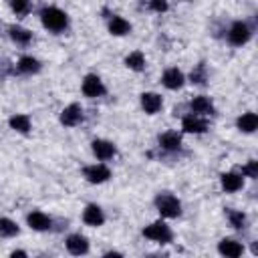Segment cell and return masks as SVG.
Segmentation results:
<instances>
[{
	"mask_svg": "<svg viewBox=\"0 0 258 258\" xmlns=\"http://www.w3.org/2000/svg\"><path fill=\"white\" fill-rule=\"evenodd\" d=\"M38 16H40V24L52 34H60L69 28V14L58 6H44L38 12Z\"/></svg>",
	"mask_w": 258,
	"mask_h": 258,
	"instance_id": "1",
	"label": "cell"
},
{
	"mask_svg": "<svg viewBox=\"0 0 258 258\" xmlns=\"http://www.w3.org/2000/svg\"><path fill=\"white\" fill-rule=\"evenodd\" d=\"M153 204H155V210L159 212V216L165 220H173V218L181 216V202L177 200V196H173L169 191H159L155 196Z\"/></svg>",
	"mask_w": 258,
	"mask_h": 258,
	"instance_id": "2",
	"label": "cell"
},
{
	"mask_svg": "<svg viewBox=\"0 0 258 258\" xmlns=\"http://www.w3.org/2000/svg\"><path fill=\"white\" fill-rule=\"evenodd\" d=\"M143 236L151 242H157V244H169L173 240V232L163 220H155V222L147 224L143 228Z\"/></svg>",
	"mask_w": 258,
	"mask_h": 258,
	"instance_id": "3",
	"label": "cell"
},
{
	"mask_svg": "<svg viewBox=\"0 0 258 258\" xmlns=\"http://www.w3.org/2000/svg\"><path fill=\"white\" fill-rule=\"evenodd\" d=\"M226 36H228V42H230L232 46H244V44L252 38V28L248 26V22L236 20V22L230 24Z\"/></svg>",
	"mask_w": 258,
	"mask_h": 258,
	"instance_id": "4",
	"label": "cell"
},
{
	"mask_svg": "<svg viewBox=\"0 0 258 258\" xmlns=\"http://www.w3.org/2000/svg\"><path fill=\"white\" fill-rule=\"evenodd\" d=\"M111 175H113V173H111L109 165L103 163V161H99V163H91V165H85V167H83V177H85L89 183H95V185L109 181Z\"/></svg>",
	"mask_w": 258,
	"mask_h": 258,
	"instance_id": "5",
	"label": "cell"
},
{
	"mask_svg": "<svg viewBox=\"0 0 258 258\" xmlns=\"http://www.w3.org/2000/svg\"><path fill=\"white\" fill-rule=\"evenodd\" d=\"M81 91H83V95H85L87 99H97V97H103V95L107 93L105 83L101 81V77H99V75H93V73H89V75L83 77Z\"/></svg>",
	"mask_w": 258,
	"mask_h": 258,
	"instance_id": "6",
	"label": "cell"
},
{
	"mask_svg": "<svg viewBox=\"0 0 258 258\" xmlns=\"http://www.w3.org/2000/svg\"><path fill=\"white\" fill-rule=\"evenodd\" d=\"M210 129V123L206 117L196 115V113H187L181 117V131L183 133H194V135H202Z\"/></svg>",
	"mask_w": 258,
	"mask_h": 258,
	"instance_id": "7",
	"label": "cell"
},
{
	"mask_svg": "<svg viewBox=\"0 0 258 258\" xmlns=\"http://www.w3.org/2000/svg\"><path fill=\"white\" fill-rule=\"evenodd\" d=\"M91 151L99 161H109L117 155V147L109 139H93L91 141Z\"/></svg>",
	"mask_w": 258,
	"mask_h": 258,
	"instance_id": "8",
	"label": "cell"
},
{
	"mask_svg": "<svg viewBox=\"0 0 258 258\" xmlns=\"http://www.w3.org/2000/svg\"><path fill=\"white\" fill-rule=\"evenodd\" d=\"M185 75H183V71H179L177 67H169V69H165L163 71V75H161V85L165 87V89H169V91H179L183 85H185Z\"/></svg>",
	"mask_w": 258,
	"mask_h": 258,
	"instance_id": "9",
	"label": "cell"
},
{
	"mask_svg": "<svg viewBox=\"0 0 258 258\" xmlns=\"http://www.w3.org/2000/svg\"><path fill=\"white\" fill-rule=\"evenodd\" d=\"M26 224L34 232H48L52 228V218L40 210H32L26 214Z\"/></svg>",
	"mask_w": 258,
	"mask_h": 258,
	"instance_id": "10",
	"label": "cell"
},
{
	"mask_svg": "<svg viewBox=\"0 0 258 258\" xmlns=\"http://www.w3.org/2000/svg\"><path fill=\"white\" fill-rule=\"evenodd\" d=\"M64 248H67V252L73 254V256H85V254L89 252L91 244H89L87 236H83V234H69V236L64 238Z\"/></svg>",
	"mask_w": 258,
	"mask_h": 258,
	"instance_id": "11",
	"label": "cell"
},
{
	"mask_svg": "<svg viewBox=\"0 0 258 258\" xmlns=\"http://www.w3.org/2000/svg\"><path fill=\"white\" fill-rule=\"evenodd\" d=\"M189 113H196V115H202V117H210V115H216V105L208 95H196L189 101Z\"/></svg>",
	"mask_w": 258,
	"mask_h": 258,
	"instance_id": "12",
	"label": "cell"
},
{
	"mask_svg": "<svg viewBox=\"0 0 258 258\" xmlns=\"http://www.w3.org/2000/svg\"><path fill=\"white\" fill-rule=\"evenodd\" d=\"M58 121H60V125H64V127H77V125L83 121V107H81L79 103L67 105V107L60 111Z\"/></svg>",
	"mask_w": 258,
	"mask_h": 258,
	"instance_id": "13",
	"label": "cell"
},
{
	"mask_svg": "<svg viewBox=\"0 0 258 258\" xmlns=\"http://www.w3.org/2000/svg\"><path fill=\"white\" fill-rule=\"evenodd\" d=\"M220 185L228 194H236L244 187V175L240 171H224L220 175Z\"/></svg>",
	"mask_w": 258,
	"mask_h": 258,
	"instance_id": "14",
	"label": "cell"
},
{
	"mask_svg": "<svg viewBox=\"0 0 258 258\" xmlns=\"http://www.w3.org/2000/svg\"><path fill=\"white\" fill-rule=\"evenodd\" d=\"M139 103H141V109L147 113V115H157L163 107V99L161 95L153 93V91H147V93H141L139 95Z\"/></svg>",
	"mask_w": 258,
	"mask_h": 258,
	"instance_id": "15",
	"label": "cell"
},
{
	"mask_svg": "<svg viewBox=\"0 0 258 258\" xmlns=\"http://www.w3.org/2000/svg\"><path fill=\"white\" fill-rule=\"evenodd\" d=\"M81 218H83V222H85L87 226H91V228H99V226L105 224V212H103V208L97 206V204H87Z\"/></svg>",
	"mask_w": 258,
	"mask_h": 258,
	"instance_id": "16",
	"label": "cell"
},
{
	"mask_svg": "<svg viewBox=\"0 0 258 258\" xmlns=\"http://www.w3.org/2000/svg\"><path fill=\"white\" fill-rule=\"evenodd\" d=\"M218 252L226 258H238L244 254V244L238 242L236 238H222L218 242Z\"/></svg>",
	"mask_w": 258,
	"mask_h": 258,
	"instance_id": "17",
	"label": "cell"
},
{
	"mask_svg": "<svg viewBox=\"0 0 258 258\" xmlns=\"http://www.w3.org/2000/svg\"><path fill=\"white\" fill-rule=\"evenodd\" d=\"M107 30H109V34H113V36H127V34L133 30V26H131V22H129L127 18H123V16H119V14H113V16L109 18V22H107Z\"/></svg>",
	"mask_w": 258,
	"mask_h": 258,
	"instance_id": "18",
	"label": "cell"
},
{
	"mask_svg": "<svg viewBox=\"0 0 258 258\" xmlns=\"http://www.w3.org/2000/svg\"><path fill=\"white\" fill-rule=\"evenodd\" d=\"M157 143L163 151H179L181 149V133L177 131H163L159 137H157Z\"/></svg>",
	"mask_w": 258,
	"mask_h": 258,
	"instance_id": "19",
	"label": "cell"
},
{
	"mask_svg": "<svg viewBox=\"0 0 258 258\" xmlns=\"http://www.w3.org/2000/svg\"><path fill=\"white\" fill-rule=\"evenodd\" d=\"M40 69H42V62L32 54H22L16 60V71L22 75H36V73H40Z\"/></svg>",
	"mask_w": 258,
	"mask_h": 258,
	"instance_id": "20",
	"label": "cell"
},
{
	"mask_svg": "<svg viewBox=\"0 0 258 258\" xmlns=\"http://www.w3.org/2000/svg\"><path fill=\"white\" fill-rule=\"evenodd\" d=\"M8 36H10V40H12L14 44H18V46H28V44L32 42V32H30L28 28L20 26V24H10V26H8Z\"/></svg>",
	"mask_w": 258,
	"mask_h": 258,
	"instance_id": "21",
	"label": "cell"
},
{
	"mask_svg": "<svg viewBox=\"0 0 258 258\" xmlns=\"http://www.w3.org/2000/svg\"><path fill=\"white\" fill-rule=\"evenodd\" d=\"M8 125H10L12 131L26 135V133H30V129H32V119H30L26 113H14V115L8 119Z\"/></svg>",
	"mask_w": 258,
	"mask_h": 258,
	"instance_id": "22",
	"label": "cell"
},
{
	"mask_svg": "<svg viewBox=\"0 0 258 258\" xmlns=\"http://www.w3.org/2000/svg\"><path fill=\"white\" fill-rule=\"evenodd\" d=\"M236 127H238V131H240V133H246V135L254 133V131L258 129V115H256V113H252V111L242 113V115L236 119Z\"/></svg>",
	"mask_w": 258,
	"mask_h": 258,
	"instance_id": "23",
	"label": "cell"
},
{
	"mask_svg": "<svg viewBox=\"0 0 258 258\" xmlns=\"http://www.w3.org/2000/svg\"><path fill=\"white\" fill-rule=\"evenodd\" d=\"M125 67L129 69V71H135V73H141L143 69H145V64H147V58H145V54L141 52V50H131L127 56H125Z\"/></svg>",
	"mask_w": 258,
	"mask_h": 258,
	"instance_id": "24",
	"label": "cell"
},
{
	"mask_svg": "<svg viewBox=\"0 0 258 258\" xmlns=\"http://www.w3.org/2000/svg\"><path fill=\"white\" fill-rule=\"evenodd\" d=\"M226 218H228V222H230V226H232L234 230H244V228H246V220H248V218H246L244 212L228 208V210H226Z\"/></svg>",
	"mask_w": 258,
	"mask_h": 258,
	"instance_id": "25",
	"label": "cell"
},
{
	"mask_svg": "<svg viewBox=\"0 0 258 258\" xmlns=\"http://www.w3.org/2000/svg\"><path fill=\"white\" fill-rule=\"evenodd\" d=\"M20 234V226L12 218H0V236L2 238H14Z\"/></svg>",
	"mask_w": 258,
	"mask_h": 258,
	"instance_id": "26",
	"label": "cell"
},
{
	"mask_svg": "<svg viewBox=\"0 0 258 258\" xmlns=\"http://www.w3.org/2000/svg\"><path fill=\"white\" fill-rule=\"evenodd\" d=\"M206 81H208V67H206V62H198L189 73V83L191 85H206Z\"/></svg>",
	"mask_w": 258,
	"mask_h": 258,
	"instance_id": "27",
	"label": "cell"
},
{
	"mask_svg": "<svg viewBox=\"0 0 258 258\" xmlns=\"http://www.w3.org/2000/svg\"><path fill=\"white\" fill-rule=\"evenodd\" d=\"M8 2H10V10H12L16 16H24V14H28L30 8H32L30 0H8Z\"/></svg>",
	"mask_w": 258,
	"mask_h": 258,
	"instance_id": "28",
	"label": "cell"
},
{
	"mask_svg": "<svg viewBox=\"0 0 258 258\" xmlns=\"http://www.w3.org/2000/svg\"><path fill=\"white\" fill-rule=\"evenodd\" d=\"M240 173H242L244 177H250V179H256V177H258V161H256V159H250V161H246V163L242 165V169H240Z\"/></svg>",
	"mask_w": 258,
	"mask_h": 258,
	"instance_id": "29",
	"label": "cell"
},
{
	"mask_svg": "<svg viewBox=\"0 0 258 258\" xmlns=\"http://www.w3.org/2000/svg\"><path fill=\"white\" fill-rule=\"evenodd\" d=\"M147 6H149V10H153V12H157V14L167 12V8H169L167 0H147Z\"/></svg>",
	"mask_w": 258,
	"mask_h": 258,
	"instance_id": "30",
	"label": "cell"
},
{
	"mask_svg": "<svg viewBox=\"0 0 258 258\" xmlns=\"http://www.w3.org/2000/svg\"><path fill=\"white\" fill-rule=\"evenodd\" d=\"M10 256H14V258H16V256H28V252H24V250H12Z\"/></svg>",
	"mask_w": 258,
	"mask_h": 258,
	"instance_id": "31",
	"label": "cell"
},
{
	"mask_svg": "<svg viewBox=\"0 0 258 258\" xmlns=\"http://www.w3.org/2000/svg\"><path fill=\"white\" fill-rule=\"evenodd\" d=\"M103 256H123L121 252H115V250H111V252H105Z\"/></svg>",
	"mask_w": 258,
	"mask_h": 258,
	"instance_id": "32",
	"label": "cell"
}]
</instances>
